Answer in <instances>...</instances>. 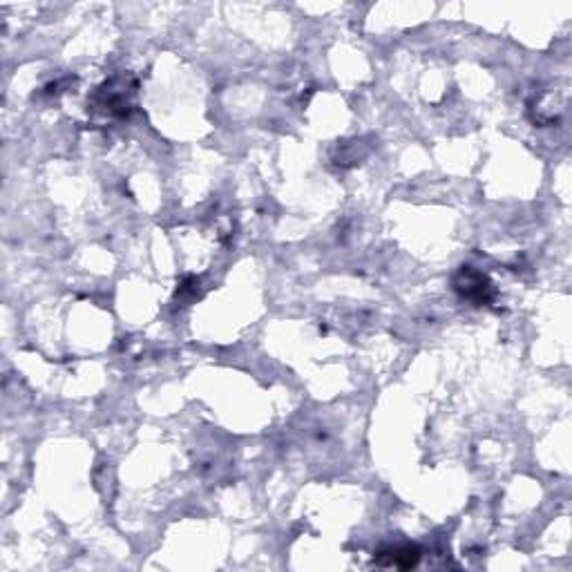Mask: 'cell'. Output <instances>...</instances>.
Listing matches in <instances>:
<instances>
[{"label": "cell", "instance_id": "1", "mask_svg": "<svg viewBox=\"0 0 572 572\" xmlns=\"http://www.w3.org/2000/svg\"><path fill=\"white\" fill-rule=\"evenodd\" d=\"M456 291L463 298H468V300H474L477 305H486L494 296L490 280L483 273L474 271L472 266L461 268L459 277H456Z\"/></svg>", "mask_w": 572, "mask_h": 572}]
</instances>
